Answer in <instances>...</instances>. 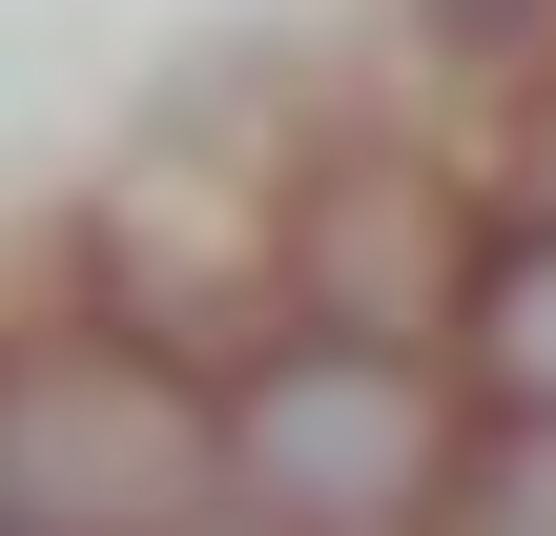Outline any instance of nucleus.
Wrapping results in <instances>:
<instances>
[{"label":"nucleus","mask_w":556,"mask_h":536,"mask_svg":"<svg viewBox=\"0 0 556 536\" xmlns=\"http://www.w3.org/2000/svg\"><path fill=\"white\" fill-rule=\"evenodd\" d=\"M227 516V372L144 310H62L0 351V536H206Z\"/></svg>","instance_id":"nucleus-1"},{"label":"nucleus","mask_w":556,"mask_h":536,"mask_svg":"<svg viewBox=\"0 0 556 536\" xmlns=\"http://www.w3.org/2000/svg\"><path fill=\"white\" fill-rule=\"evenodd\" d=\"M475 454V372L413 331H268L227 372V516L248 536H433Z\"/></svg>","instance_id":"nucleus-2"},{"label":"nucleus","mask_w":556,"mask_h":536,"mask_svg":"<svg viewBox=\"0 0 556 536\" xmlns=\"http://www.w3.org/2000/svg\"><path fill=\"white\" fill-rule=\"evenodd\" d=\"M454 289H475V248H454V186L433 165H392V145H351V165H309V207H289V331H454Z\"/></svg>","instance_id":"nucleus-3"},{"label":"nucleus","mask_w":556,"mask_h":536,"mask_svg":"<svg viewBox=\"0 0 556 536\" xmlns=\"http://www.w3.org/2000/svg\"><path fill=\"white\" fill-rule=\"evenodd\" d=\"M454 372H475L495 413H556V207L475 248V289H454Z\"/></svg>","instance_id":"nucleus-4"},{"label":"nucleus","mask_w":556,"mask_h":536,"mask_svg":"<svg viewBox=\"0 0 556 536\" xmlns=\"http://www.w3.org/2000/svg\"><path fill=\"white\" fill-rule=\"evenodd\" d=\"M433 536H556V413H495L475 392V454H454Z\"/></svg>","instance_id":"nucleus-5"},{"label":"nucleus","mask_w":556,"mask_h":536,"mask_svg":"<svg viewBox=\"0 0 556 536\" xmlns=\"http://www.w3.org/2000/svg\"><path fill=\"white\" fill-rule=\"evenodd\" d=\"M433 21H454V41H516V21H536V0H433Z\"/></svg>","instance_id":"nucleus-6"}]
</instances>
